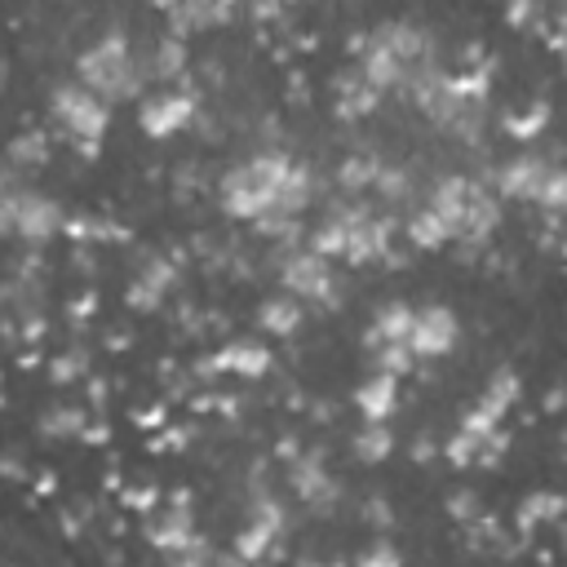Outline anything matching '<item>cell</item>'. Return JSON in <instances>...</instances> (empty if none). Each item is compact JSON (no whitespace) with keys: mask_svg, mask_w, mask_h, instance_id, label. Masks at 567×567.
I'll use <instances>...</instances> for the list:
<instances>
[{"mask_svg":"<svg viewBox=\"0 0 567 567\" xmlns=\"http://www.w3.org/2000/svg\"><path fill=\"white\" fill-rule=\"evenodd\" d=\"M292 168H297V159L288 151H257L252 159L230 164L217 177V204H221V213H230L235 221H252V226L266 221V217H275L279 190L292 177Z\"/></svg>","mask_w":567,"mask_h":567,"instance_id":"1","label":"cell"},{"mask_svg":"<svg viewBox=\"0 0 567 567\" xmlns=\"http://www.w3.org/2000/svg\"><path fill=\"white\" fill-rule=\"evenodd\" d=\"M75 80H80L89 93H97L106 106H111V102H133V97H142L146 71H142V62L133 58L128 31H124L120 22L106 27V31L75 58Z\"/></svg>","mask_w":567,"mask_h":567,"instance_id":"2","label":"cell"},{"mask_svg":"<svg viewBox=\"0 0 567 567\" xmlns=\"http://www.w3.org/2000/svg\"><path fill=\"white\" fill-rule=\"evenodd\" d=\"M66 208L35 190V186H22V177L13 168H4V190H0V230L9 239H22L27 248H40L49 244L53 235H66Z\"/></svg>","mask_w":567,"mask_h":567,"instance_id":"3","label":"cell"},{"mask_svg":"<svg viewBox=\"0 0 567 567\" xmlns=\"http://www.w3.org/2000/svg\"><path fill=\"white\" fill-rule=\"evenodd\" d=\"M49 115H53V124L62 128V137H66L84 159H97L102 137H106V128H111V106H106L97 93H89L80 80H62V84H53V93H49Z\"/></svg>","mask_w":567,"mask_h":567,"instance_id":"4","label":"cell"},{"mask_svg":"<svg viewBox=\"0 0 567 567\" xmlns=\"http://www.w3.org/2000/svg\"><path fill=\"white\" fill-rule=\"evenodd\" d=\"M279 284H284L288 297L310 301L319 310H337L341 306V284H337L332 261L319 257V252H310V248L279 252Z\"/></svg>","mask_w":567,"mask_h":567,"instance_id":"5","label":"cell"},{"mask_svg":"<svg viewBox=\"0 0 567 567\" xmlns=\"http://www.w3.org/2000/svg\"><path fill=\"white\" fill-rule=\"evenodd\" d=\"M195 115H199V106H195V93H190V89H159V93L142 97V106H137V128H142L146 137L164 142V137L190 128Z\"/></svg>","mask_w":567,"mask_h":567,"instance_id":"6","label":"cell"},{"mask_svg":"<svg viewBox=\"0 0 567 567\" xmlns=\"http://www.w3.org/2000/svg\"><path fill=\"white\" fill-rule=\"evenodd\" d=\"M288 487H292L315 514H332V509L341 505V483L328 474L323 447H306L297 461H288Z\"/></svg>","mask_w":567,"mask_h":567,"instance_id":"7","label":"cell"},{"mask_svg":"<svg viewBox=\"0 0 567 567\" xmlns=\"http://www.w3.org/2000/svg\"><path fill=\"white\" fill-rule=\"evenodd\" d=\"M549 168H554V159H549V155H540V151H518V155L501 159V164L492 168V177H487V182H492L505 199L536 204V195H540V186H545Z\"/></svg>","mask_w":567,"mask_h":567,"instance_id":"8","label":"cell"},{"mask_svg":"<svg viewBox=\"0 0 567 567\" xmlns=\"http://www.w3.org/2000/svg\"><path fill=\"white\" fill-rule=\"evenodd\" d=\"M173 284H177V261L164 257V252H151V257H142L137 275L128 279V288H124V306H128L133 315H155V310L168 301Z\"/></svg>","mask_w":567,"mask_h":567,"instance_id":"9","label":"cell"},{"mask_svg":"<svg viewBox=\"0 0 567 567\" xmlns=\"http://www.w3.org/2000/svg\"><path fill=\"white\" fill-rule=\"evenodd\" d=\"M461 341V319L452 306L443 301H430V306H416V323H412V354L416 359H443L452 354Z\"/></svg>","mask_w":567,"mask_h":567,"instance_id":"10","label":"cell"},{"mask_svg":"<svg viewBox=\"0 0 567 567\" xmlns=\"http://www.w3.org/2000/svg\"><path fill=\"white\" fill-rule=\"evenodd\" d=\"M501 226V204L492 195V182H474L470 190V208H465V226H461V248L465 257H478L492 239V230Z\"/></svg>","mask_w":567,"mask_h":567,"instance_id":"11","label":"cell"},{"mask_svg":"<svg viewBox=\"0 0 567 567\" xmlns=\"http://www.w3.org/2000/svg\"><path fill=\"white\" fill-rule=\"evenodd\" d=\"M142 532H146V540H151L155 549L177 554V549H186V545L199 536V532H195V505H177V501H168L164 509L146 514Z\"/></svg>","mask_w":567,"mask_h":567,"instance_id":"12","label":"cell"},{"mask_svg":"<svg viewBox=\"0 0 567 567\" xmlns=\"http://www.w3.org/2000/svg\"><path fill=\"white\" fill-rule=\"evenodd\" d=\"M239 18V9L235 4H226V0H186V4H173V9H164V27H168V35H177V40H186V35H199V31H213V27H226V22H235Z\"/></svg>","mask_w":567,"mask_h":567,"instance_id":"13","label":"cell"},{"mask_svg":"<svg viewBox=\"0 0 567 567\" xmlns=\"http://www.w3.org/2000/svg\"><path fill=\"white\" fill-rule=\"evenodd\" d=\"M412 323H416V306H408L403 297H390L372 310V323L363 332V350H381V346H408L412 341Z\"/></svg>","mask_w":567,"mask_h":567,"instance_id":"14","label":"cell"},{"mask_svg":"<svg viewBox=\"0 0 567 567\" xmlns=\"http://www.w3.org/2000/svg\"><path fill=\"white\" fill-rule=\"evenodd\" d=\"M470 190H474V177L465 173H443L430 195H425V208L439 213V221L452 230V239H461V226H465V208H470Z\"/></svg>","mask_w":567,"mask_h":567,"instance_id":"15","label":"cell"},{"mask_svg":"<svg viewBox=\"0 0 567 567\" xmlns=\"http://www.w3.org/2000/svg\"><path fill=\"white\" fill-rule=\"evenodd\" d=\"M381 106V93L363 80V71L359 66H346V71H337L332 75V111H337V120H368L372 111Z\"/></svg>","mask_w":567,"mask_h":567,"instance_id":"16","label":"cell"},{"mask_svg":"<svg viewBox=\"0 0 567 567\" xmlns=\"http://www.w3.org/2000/svg\"><path fill=\"white\" fill-rule=\"evenodd\" d=\"M518 394H523V377L505 363V368H496V372L487 377V385H483V394H478L474 412H478L487 425H501V421L509 416V408L518 403Z\"/></svg>","mask_w":567,"mask_h":567,"instance_id":"17","label":"cell"},{"mask_svg":"<svg viewBox=\"0 0 567 567\" xmlns=\"http://www.w3.org/2000/svg\"><path fill=\"white\" fill-rule=\"evenodd\" d=\"M270 363H275L270 346L248 341V337L226 341L221 350H213V368H217V372H235V377H266V372H270Z\"/></svg>","mask_w":567,"mask_h":567,"instance_id":"18","label":"cell"},{"mask_svg":"<svg viewBox=\"0 0 567 567\" xmlns=\"http://www.w3.org/2000/svg\"><path fill=\"white\" fill-rule=\"evenodd\" d=\"M354 408L363 412V421H390L399 408V377L390 372H372L354 385Z\"/></svg>","mask_w":567,"mask_h":567,"instance_id":"19","label":"cell"},{"mask_svg":"<svg viewBox=\"0 0 567 567\" xmlns=\"http://www.w3.org/2000/svg\"><path fill=\"white\" fill-rule=\"evenodd\" d=\"M257 323H261L266 337H297L301 323H306V310H301L297 297L275 292V297H266V301L257 306Z\"/></svg>","mask_w":567,"mask_h":567,"instance_id":"20","label":"cell"},{"mask_svg":"<svg viewBox=\"0 0 567 567\" xmlns=\"http://www.w3.org/2000/svg\"><path fill=\"white\" fill-rule=\"evenodd\" d=\"M306 248L310 252H319V257H346V248H350V217H346V208H341V199L328 208V217L310 230V239H306Z\"/></svg>","mask_w":567,"mask_h":567,"instance_id":"21","label":"cell"},{"mask_svg":"<svg viewBox=\"0 0 567 567\" xmlns=\"http://www.w3.org/2000/svg\"><path fill=\"white\" fill-rule=\"evenodd\" d=\"M89 412L80 408V403H53V408H44L40 412V439H49V443H62V439H84V430H89Z\"/></svg>","mask_w":567,"mask_h":567,"instance_id":"22","label":"cell"},{"mask_svg":"<svg viewBox=\"0 0 567 567\" xmlns=\"http://www.w3.org/2000/svg\"><path fill=\"white\" fill-rule=\"evenodd\" d=\"M377 173H381V159L354 151V155H346V159L337 164V190H341L346 199H363V195L377 186Z\"/></svg>","mask_w":567,"mask_h":567,"instance_id":"23","label":"cell"},{"mask_svg":"<svg viewBox=\"0 0 567 567\" xmlns=\"http://www.w3.org/2000/svg\"><path fill=\"white\" fill-rule=\"evenodd\" d=\"M563 514H567V496H563V492H527V496L518 501L514 523H518L523 536H532V527L554 523V518H563Z\"/></svg>","mask_w":567,"mask_h":567,"instance_id":"24","label":"cell"},{"mask_svg":"<svg viewBox=\"0 0 567 567\" xmlns=\"http://www.w3.org/2000/svg\"><path fill=\"white\" fill-rule=\"evenodd\" d=\"M186 66H190V53H186V40H177V35H159L155 40V49H151V62H146V75L151 80H177V75H186Z\"/></svg>","mask_w":567,"mask_h":567,"instance_id":"25","label":"cell"},{"mask_svg":"<svg viewBox=\"0 0 567 567\" xmlns=\"http://www.w3.org/2000/svg\"><path fill=\"white\" fill-rule=\"evenodd\" d=\"M403 230H408V244L421 248V252H439V248L452 239V230H447V226L439 221V213H430L425 204H416V208L408 213V226H403Z\"/></svg>","mask_w":567,"mask_h":567,"instance_id":"26","label":"cell"},{"mask_svg":"<svg viewBox=\"0 0 567 567\" xmlns=\"http://www.w3.org/2000/svg\"><path fill=\"white\" fill-rule=\"evenodd\" d=\"M350 447H354V456H359L363 465H381V461H390V452H394V430H390L385 421H363V425L354 430Z\"/></svg>","mask_w":567,"mask_h":567,"instance_id":"27","label":"cell"},{"mask_svg":"<svg viewBox=\"0 0 567 567\" xmlns=\"http://www.w3.org/2000/svg\"><path fill=\"white\" fill-rule=\"evenodd\" d=\"M549 102L545 97H536V102H527L523 111H509V115H501V128H505V137H514V142H536L540 133H545V124H549Z\"/></svg>","mask_w":567,"mask_h":567,"instance_id":"28","label":"cell"},{"mask_svg":"<svg viewBox=\"0 0 567 567\" xmlns=\"http://www.w3.org/2000/svg\"><path fill=\"white\" fill-rule=\"evenodd\" d=\"M44 159H49V137H44L40 128H22V133L9 142V164H4V168H13V173H35V168H44Z\"/></svg>","mask_w":567,"mask_h":567,"instance_id":"29","label":"cell"},{"mask_svg":"<svg viewBox=\"0 0 567 567\" xmlns=\"http://www.w3.org/2000/svg\"><path fill=\"white\" fill-rule=\"evenodd\" d=\"M89 363H93V354H89L84 346H66V350H58V354L49 359V381H53L58 390H62V385H80V381L93 377Z\"/></svg>","mask_w":567,"mask_h":567,"instance_id":"30","label":"cell"},{"mask_svg":"<svg viewBox=\"0 0 567 567\" xmlns=\"http://www.w3.org/2000/svg\"><path fill=\"white\" fill-rule=\"evenodd\" d=\"M377 199L381 204H408L412 199V190H416V177H412V168L408 164H381V173H377Z\"/></svg>","mask_w":567,"mask_h":567,"instance_id":"31","label":"cell"},{"mask_svg":"<svg viewBox=\"0 0 567 567\" xmlns=\"http://www.w3.org/2000/svg\"><path fill=\"white\" fill-rule=\"evenodd\" d=\"M275 540H279V532H270L266 523L244 518V527L235 532V554H239V558H248V563H261V558L275 549Z\"/></svg>","mask_w":567,"mask_h":567,"instance_id":"32","label":"cell"},{"mask_svg":"<svg viewBox=\"0 0 567 567\" xmlns=\"http://www.w3.org/2000/svg\"><path fill=\"white\" fill-rule=\"evenodd\" d=\"M443 509H447V518H452V523L474 527V523L483 518V496H478L474 487H452V492L443 496Z\"/></svg>","mask_w":567,"mask_h":567,"instance_id":"33","label":"cell"},{"mask_svg":"<svg viewBox=\"0 0 567 567\" xmlns=\"http://www.w3.org/2000/svg\"><path fill=\"white\" fill-rule=\"evenodd\" d=\"M536 208L549 213V217H567V168L563 164L549 168V177H545V186L536 195Z\"/></svg>","mask_w":567,"mask_h":567,"instance_id":"34","label":"cell"},{"mask_svg":"<svg viewBox=\"0 0 567 567\" xmlns=\"http://www.w3.org/2000/svg\"><path fill=\"white\" fill-rule=\"evenodd\" d=\"M478 452H483V439L478 434H470V430H452V439L443 443V461L447 465H456V470H465V465H478Z\"/></svg>","mask_w":567,"mask_h":567,"instance_id":"35","label":"cell"},{"mask_svg":"<svg viewBox=\"0 0 567 567\" xmlns=\"http://www.w3.org/2000/svg\"><path fill=\"white\" fill-rule=\"evenodd\" d=\"M372 363H377V372L408 377V372L416 368V354H412V346H381V350L372 354Z\"/></svg>","mask_w":567,"mask_h":567,"instance_id":"36","label":"cell"},{"mask_svg":"<svg viewBox=\"0 0 567 567\" xmlns=\"http://www.w3.org/2000/svg\"><path fill=\"white\" fill-rule=\"evenodd\" d=\"M120 505L128 514H155L159 509V487L155 483H128V487H120Z\"/></svg>","mask_w":567,"mask_h":567,"instance_id":"37","label":"cell"},{"mask_svg":"<svg viewBox=\"0 0 567 567\" xmlns=\"http://www.w3.org/2000/svg\"><path fill=\"white\" fill-rule=\"evenodd\" d=\"M168 567H217V554H213V545L204 536H195L186 549L168 554Z\"/></svg>","mask_w":567,"mask_h":567,"instance_id":"38","label":"cell"},{"mask_svg":"<svg viewBox=\"0 0 567 567\" xmlns=\"http://www.w3.org/2000/svg\"><path fill=\"white\" fill-rule=\"evenodd\" d=\"M354 567H403V554H399L390 540H372V545L354 558Z\"/></svg>","mask_w":567,"mask_h":567,"instance_id":"39","label":"cell"},{"mask_svg":"<svg viewBox=\"0 0 567 567\" xmlns=\"http://www.w3.org/2000/svg\"><path fill=\"white\" fill-rule=\"evenodd\" d=\"M505 22L532 35V31H545V9L540 4H509L505 9Z\"/></svg>","mask_w":567,"mask_h":567,"instance_id":"40","label":"cell"},{"mask_svg":"<svg viewBox=\"0 0 567 567\" xmlns=\"http://www.w3.org/2000/svg\"><path fill=\"white\" fill-rule=\"evenodd\" d=\"M505 452H509V430H492V434L483 439V452H478V465H487V470H496V465L505 461Z\"/></svg>","mask_w":567,"mask_h":567,"instance_id":"41","label":"cell"},{"mask_svg":"<svg viewBox=\"0 0 567 567\" xmlns=\"http://www.w3.org/2000/svg\"><path fill=\"white\" fill-rule=\"evenodd\" d=\"M363 518H368L372 527H390V523H394V509H390V501H385L381 492H372V496L363 501Z\"/></svg>","mask_w":567,"mask_h":567,"instance_id":"42","label":"cell"},{"mask_svg":"<svg viewBox=\"0 0 567 567\" xmlns=\"http://www.w3.org/2000/svg\"><path fill=\"white\" fill-rule=\"evenodd\" d=\"M190 425H164V434H155L151 439V452H164V447H186L190 443Z\"/></svg>","mask_w":567,"mask_h":567,"instance_id":"43","label":"cell"},{"mask_svg":"<svg viewBox=\"0 0 567 567\" xmlns=\"http://www.w3.org/2000/svg\"><path fill=\"white\" fill-rule=\"evenodd\" d=\"M66 310H71V319H75V323H89V319H93V310H97V288H84Z\"/></svg>","mask_w":567,"mask_h":567,"instance_id":"44","label":"cell"},{"mask_svg":"<svg viewBox=\"0 0 567 567\" xmlns=\"http://www.w3.org/2000/svg\"><path fill=\"white\" fill-rule=\"evenodd\" d=\"M133 421H137L142 430H164V425H168V408H164V403H155V408H137Z\"/></svg>","mask_w":567,"mask_h":567,"instance_id":"45","label":"cell"},{"mask_svg":"<svg viewBox=\"0 0 567 567\" xmlns=\"http://www.w3.org/2000/svg\"><path fill=\"white\" fill-rule=\"evenodd\" d=\"M4 474L13 478V483H22L27 478V465H22V452L13 447V452H4Z\"/></svg>","mask_w":567,"mask_h":567,"instance_id":"46","label":"cell"},{"mask_svg":"<svg viewBox=\"0 0 567 567\" xmlns=\"http://www.w3.org/2000/svg\"><path fill=\"white\" fill-rule=\"evenodd\" d=\"M84 390H89V403H93V408H102V403H106V394H111L102 377H89V381H84Z\"/></svg>","mask_w":567,"mask_h":567,"instance_id":"47","label":"cell"},{"mask_svg":"<svg viewBox=\"0 0 567 567\" xmlns=\"http://www.w3.org/2000/svg\"><path fill=\"white\" fill-rule=\"evenodd\" d=\"M84 443H111V425L106 421H89V430H84Z\"/></svg>","mask_w":567,"mask_h":567,"instance_id":"48","label":"cell"},{"mask_svg":"<svg viewBox=\"0 0 567 567\" xmlns=\"http://www.w3.org/2000/svg\"><path fill=\"white\" fill-rule=\"evenodd\" d=\"M412 461H416V465H425V461H434V443H430L425 434H416V439H412Z\"/></svg>","mask_w":567,"mask_h":567,"instance_id":"49","label":"cell"},{"mask_svg":"<svg viewBox=\"0 0 567 567\" xmlns=\"http://www.w3.org/2000/svg\"><path fill=\"white\" fill-rule=\"evenodd\" d=\"M248 18L270 22V18H284V9H279V4H252V9H248Z\"/></svg>","mask_w":567,"mask_h":567,"instance_id":"50","label":"cell"},{"mask_svg":"<svg viewBox=\"0 0 567 567\" xmlns=\"http://www.w3.org/2000/svg\"><path fill=\"white\" fill-rule=\"evenodd\" d=\"M567 403V385H549V394H545V412H558Z\"/></svg>","mask_w":567,"mask_h":567,"instance_id":"51","label":"cell"},{"mask_svg":"<svg viewBox=\"0 0 567 567\" xmlns=\"http://www.w3.org/2000/svg\"><path fill=\"white\" fill-rule=\"evenodd\" d=\"M217 567H257V563H248V558H239V554L230 549L226 558H217Z\"/></svg>","mask_w":567,"mask_h":567,"instance_id":"52","label":"cell"},{"mask_svg":"<svg viewBox=\"0 0 567 567\" xmlns=\"http://www.w3.org/2000/svg\"><path fill=\"white\" fill-rule=\"evenodd\" d=\"M35 363H40V350H22L18 354V368H35Z\"/></svg>","mask_w":567,"mask_h":567,"instance_id":"53","label":"cell"},{"mask_svg":"<svg viewBox=\"0 0 567 567\" xmlns=\"http://www.w3.org/2000/svg\"><path fill=\"white\" fill-rule=\"evenodd\" d=\"M297 567H346V563H341V558H323V563H319V558H306V563H297Z\"/></svg>","mask_w":567,"mask_h":567,"instance_id":"54","label":"cell"},{"mask_svg":"<svg viewBox=\"0 0 567 567\" xmlns=\"http://www.w3.org/2000/svg\"><path fill=\"white\" fill-rule=\"evenodd\" d=\"M106 346H111V350H124V346H128V332H111V341H106Z\"/></svg>","mask_w":567,"mask_h":567,"instance_id":"55","label":"cell"},{"mask_svg":"<svg viewBox=\"0 0 567 567\" xmlns=\"http://www.w3.org/2000/svg\"><path fill=\"white\" fill-rule=\"evenodd\" d=\"M558 58H563V71H567V53H558Z\"/></svg>","mask_w":567,"mask_h":567,"instance_id":"56","label":"cell"},{"mask_svg":"<svg viewBox=\"0 0 567 567\" xmlns=\"http://www.w3.org/2000/svg\"><path fill=\"white\" fill-rule=\"evenodd\" d=\"M563 252H567V244H563Z\"/></svg>","mask_w":567,"mask_h":567,"instance_id":"57","label":"cell"}]
</instances>
